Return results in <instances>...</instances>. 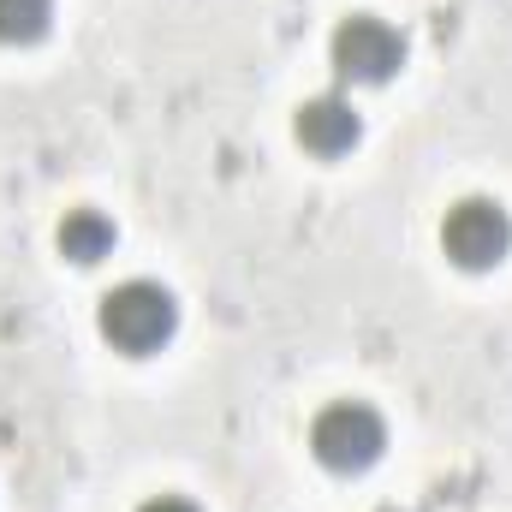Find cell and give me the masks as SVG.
<instances>
[{"label": "cell", "mask_w": 512, "mask_h": 512, "mask_svg": "<svg viewBox=\"0 0 512 512\" xmlns=\"http://www.w3.org/2000/svg\"><path fill=\"white\" fill-rule=\"evenodd\" d=\"M60 251L72 256V262H102V256L114 251V221L96 215V209H72L60 221Z\"/></svg>", "instance_id": "cell-6"}, {"label": "cell", "mask_w": 512, "mask_h": 512, "mask_svg": "<svg viewBox=\"0 0 512 512\" xmlns=\"http://www.w3.org/2000/svg\"><path fill=\"white\" fill-rule=\"evenodd\" d=\"M441 245L447 256L459 262V268H495L512 245V221L501 203H489V197H465L453 215H447V227H441Z\"/></svg>", "instance_id": "cell-3"}, {"label": "cell", "mask_w": 512, "mask_h": 512, "mask_svg": "<svg viewBox=\"0 0 512 512\" xmlns=\"http://www.w3.org/2000/svg\"><path fill=\"white\" fill-rule=\"evenodd\" d=\"M292 131H298V143L304 149H316V155H346L352 143H358V114L346 108V102H334V96H322V102H304L298 108V120H292Z\"/></svg>", "instance_id": "cell-5"}, {"label": "cell", "mask_w": 512, "mask_h": 512, "mask_svg": "<svg viewBox=\"0 0 512 512\" xmlns=\"http://www.w3.org/2000/svg\"><path fill=\"white\" fill-rule=\"evenodd\" d=\"M334 66L358 84H382L405 66V36L382 18H346L334 30Z\"/></svg>", "instance_id": "cell-4"}, {"label": "cell", "mask_w": 512, "mask_h": 512, "mask_svg": "<svg viewBox=\"0 0 512 512\" xmlns=\"http://www.w3.org/2000/svg\"><path fill=\"white\" fill-rule=\"evenodd\" d=\"M143 512H197V507H191V501H173V495H167V501H149Z\"/></svg>", "instance_id": "cell-8"}, {"label": "cell", "mask_w": 512, "mask_h": 512, "mask_svg": "<svg viewBox=\"0 0 512 512\" xmlns=\"http://www.w3.org/2000/svg\"><path fill=\"white\" fill-rule=\"evenodd\" d=\"M173 328H179V304H173V292L155 286V280H126V286H114V292L102 298V334H108L120 352H131V358L155 352Z\"/></svg>", "instance_id": "cell-1"}, {"label": "cell", "mask_w": 512, "mask_h": 512, "mask_svg": "<svg viewBox=\"0 0 512 512\" xmlns=\"http://www.w3.org/2000/svg\"><path fill=\"white\" fill-rule=\"evenodd\" d=\"M54 18V0H0V42H36Z\"/></svg>", "instance_id": "cell-7"}, {"label": "cell", "mask_w": 512, "mask_h": 512, "mask_svg": "<svg viewBox=\"0 0 512 512\" xmlns=\"http://www.w3.org/2000/svg\"><path fill=\"white\" fill-rule=\"evenodd\" d=\"M310 447H316V459H322L328 471H364V465H376V459H382L387 423L370 411V405L346 399V405H328V411L316 417Z\"/></svg>", "instance_id": "cell-2"}]
</instances>
